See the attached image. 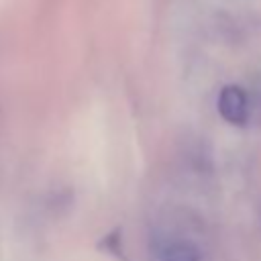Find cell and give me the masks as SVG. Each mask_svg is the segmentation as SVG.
Masks as SVG:
<instances>
[{"mask_svg": "<svg viewBox=\"0 0 261 261\" xmlns=\"http://www.w3.org/2000/svg\"><path fill=\"white\" fill-rule=\"evenodd\" d=\"M159 261H200V249L186 239L163 241L157 249Z\"/></svg>", "mask_w": 261, "mask_h": 261, "instance_id": "2", "label": "cell"}, {"mask_svg": "<svg viewBox=\"0 0 261 261\" xmlns=\"http://www.w3.org/2000/svg\"><path fill=\"white\" fill-rule=\"evenodd\" d=\"M216 108H218V114L230 122V124H245L247 122V116H249V100H247V94L243 88L239 86H224L218 94V100H216Z\"/></svg>", "mask_w": 261, "mask_h": 261, "instance_id": "1", "label": "cell"}]
</instances>
